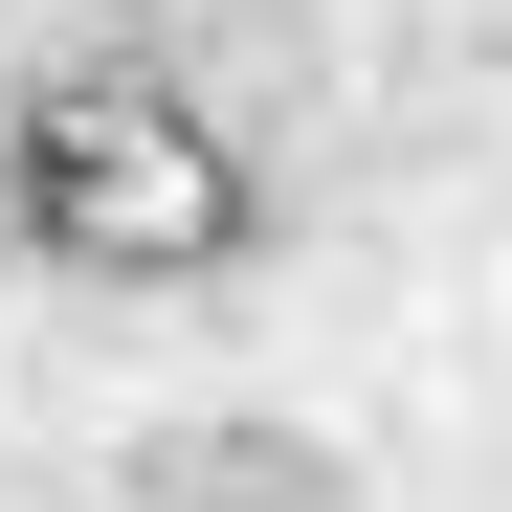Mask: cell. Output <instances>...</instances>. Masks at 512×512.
Returning <instances> with one entry per match:
<instances>
[{"label":"cell","mask_w":512,"mask_h":512,"mask_svg":"<svg viewBox=\"0 0 512 512\" xmlns=\"http://www.w3.org/2000/svg\"><path fill=\"white\" fill-rule=\"evenodd\" d=\"M0 223H23V268H90V290H223L268 245V156L179 67L112 45V67H45L0 112Z\"/></svg>","instance_id":"obj_1"}]
</instances>
